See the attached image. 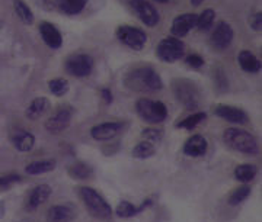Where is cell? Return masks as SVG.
<instances>
[{
  "instance_id": "cell-1",
  "label": "cell",
  "mask_w": 262,
  "mask_h": 222,
  "mask_svg": "<svg viewBox=\"0 0 262 222\" xmlns=\"http://www.w3.org/2000/svg\"><path fill=\"white\" fill-rule=\"evenodd\" d=\"M124 85L133 92H159L163 87L161 76L149 65L130 70L125 74Z\"/></svg>"
},
{
  "instance_id": "cell-2",
  "label": "cell",
  "mask_w": 262,
  "mask_h": 222,
  "mask_svg": "<svg viewBox=\"0 0 262 222\" xmlns=\"http://www.w3.org/2000/svg\"><path fill=\"white\" fill-rule=\"evenodd\" d=\"M223 141L227 147H230L233 151L255 156L258 153V141L250 132L245 129H237V128H229L223 134Z\"/></svg>"
},
{
  "instance_id": "cell-3",
  "label": "cell",
  "mask_w": 262,
  "mask_h": 222,
  "mask_svg": "<svg viewBox=\"0 0 262 222\" xmlns=\"http://www.w3.org/2000/svg\"><path fill=\"white\" fill-rule=\"evenodd\" d=\"M79 195L82 197L87 212L98 219H110L113 215L111 205L100 196L96 190H93L92 187H80Z\"/></svg>"
},
{
  "instance_id": "cell-4",
  "label": "cell",
  "mask_w": 262,
  "mask_h": 222,
  "mask_svg": "<svg viewBox=\"0 0 262 222\" xmlns=\"http://www.w3.org/2000/svg\"><path fill=\"white\" fill-rule=\"evenodd\" d=\"M172 90H174L175 98L178 99L187 109H197L200 106V89L194 82H191L188 79L174 80Z\"/></svg>"
},
{
  "instance_id": "cell-5",
  "label": "cell",
  "mask_w": 262,
  "mask_h": 222,
  "mask_svg": "<svg viewBox=\"0 0 262 222\" xmlns=\"http://www.w3.org/2000/svg\"><path fill=\"white\" fill-rule=\"evenodd\" d=\"M137 115L146 122L161 123L168 118V108L161 100H151L147 98L138 99L136 102Z\"/></svg>"
},
{
  "instance_id": "cell-6",
  "label": "cell",
  "mask_w": 262,
  "mask_h": 222,
  "mask_svg": "<svg viewBox=\"0 0 262 222\" xmlns=\"http://www.w3.org/2000/svg\"><path fill=\"white\" fill-rule=\"evenodd\" d=\"M185 54V44L179 38L169 37L158 44L156 55L163 62H175L181 60Z\"/></svg>"
},
{
  "instance_id": "cell-7",
  "label": "cell",
  "mask_w": 262,
  "mask_h": 222,
  "mask_svg": "<svg viewBox=\"0 0 262 222\" xmlns=\"http://www.w3.org/2000/svg\"><path fill=\"white\" fill-rule=\"evenodd\" d=\"M117 38L128 48L134 51H141L147 42V35L143 29L130 26V25H120L117 28Z\"/></svg>"
},
{
  "instance_id": "cell-8",
  "label": "cell",
  "mask_w": 262,
  "mask_h": 222,
  "mask_svg": "<svg viewBox=\"0 0 262 222\" xmlns=\"http://www.w3.org/2000/svg\"><path fill=\"white\" fill-rule=\"evenodd\" d=\"M95 61L87 54H75L66 60V71L75 77H87L93 70Z\"/></svg>"
},
{
  "instance_id": "cell-9",
  "label": "cell",
  "mask_w": 262,
  "mask_h": 222,
  "mask_svg": "<svg viewBox=\"0 0 262 222\" xmlns=\"http://www.w3.org/2000/svg\"><path fill=\"white\" fill-rule=\"evenodd\" d=\"M131 9L137 13L138 19L149 28L158 26L161 21V15L158 12V9L147 2V0H130Z\"/></svg>"
},
{
  "instance_id": "cell-10",
  "label": "cell",
  "mask_w": 262,
  "mask_h": 222,
  "mask_svg": "<svg viewBox=\"0 0 262 222\" xmlns=\"http://www.w3.org/2000/svg\"><path fill=\"white\" fill-rule=\"evenodd\" d=\"M233 37H235V31H233L232 25L227 24V22H219L216 25V28L213 29L210 42L216 49L223 51V49H227L230 47Z\"/></svg>"
},
{
  "instance_id": "cell-11",
  "label": "cell",
  "mask_w": 262,
  "mask_h": 222,
  "mask_svg": "<svg viewBox=\"0 0 262 222\" xmlns=\"http://www.w3.org/2000/svg\"><path fill=\"white\" fill-rule=\"evenodd\" d=\"M70 122H72V109L67 106H63L45 121L44 126L51 134H60L70 126Z\"/></svg>"
},
{
  "instance_id": "cell-12",
  "label": "cell",
  "mask_w": 262,
  "mask_h": 222,
  "mask_svg": "<svg viewBox=\"0 0 262 222\" xmlns=\"http://www.w3.org/2000/svg\"><path fill=\"white\" fill-rule=\"evenodd\" d=\"M38 31H39V35H41L42 41L45 42L47 47H50L51 49L62 48V32L57 29L56 25H53L51 22H41L38 25Z\"/></svg>"
},
{
  "instance_id": "cell-13",
  "label": "cell",
  "mask_w": 262,
  "mask_h": 222,
  "mask_svg": "<svg viewBox=\"0 0 262 222\" xmlns=\"http://www.w3.org/2000/svg\"><path fill=\"white\" fill-rule=\"evenodd\" d=\"M197 25V15L194 13H184L176 16L172 21V26H171V34L175 38L185 37L188 32L195 28Z\"/></svg>"
},
{
  "instance_id": "cell-14",
  "label": "cell",
  "mask_w": 262,
  "mask_h": 222,
  "mask_svg": "<svg viewBox=\"0 0 262 222\" xmlns=\"http://www.w3.org/2000/svg\"><path fill=\"white\" fill-rule=\"evenodd\" d=\"M51 193H53V190H51V187L48 185L35 186V187L29 192L28 197H26V209L29 210V212L38 209L41 205H44V203L48 200Z\"/></svg>"
},
{
  "instance_id": "cell-15",
  "label": "cell",
  "mask_w": 262,
  "mask_h": 222,
  "mask_svg": "<svg viewBox=\"0 0 262 222\" xmlns=\"http://www.w3.org/2000/svg\"><path fill=\"white\" fill-rule=\"evenodd\" d=\"M123 125L120 122H102L90 129V135L96 141H110L120 134Z\"/></svg>"
},
{
  "instance_id": "cell-16",
  "label": "cell",
  "mask_w": 262,
  "mask_h": 222,
  "mask_svg": "<svg viewBox=\"0 0 262 222\" xmlns=\"http://www.w3.org/2000/svg\"><path fill=\"white\" fill-rule=\"evenodd\" d=\"M214 113H216L219 118H222V119L227 121V122L237 123V125H243V123L248 122V115L242 111V109L235 108V106L219 105V106L216 108Z\"/></svg>"
},
{
  "instance_id": "cell-17",
  "label": "cell",
  "mask_w": 262,
  "mask_h": 222,
  "mask_svg": "<svg viewBox=\"0 0 262 222\" xmlns=\"http://www.w3.org/2000/svg\"><path fill=\"white\" fill-rule=\"evenodd\" d=\"M86 3L87 0H51V9L64 15H77L85 9Z\"/></svg>"
},
{
  "instance_id": "cell-18",
  "label": "cell",
  "mask_w": 262,
  "mask_h": 222,
  "mask_svg": "<svg viewBox=\"0 0 262 222\" xmlns=\"http://www.w3.org/2000/svg\"><path fill=\"white\" fill-rule=\"evenodd\" d=\"M207 148H208V144H207L205 138L200 134H195V135L189 136L185 141L184 153L189 157H201L205 154Z\"/></svg>"
},
{
  "instance_id": "cell-19",
  "label": "cell",
  "mask_w": 262,
  "mask_h": 222,
  "mask_svg": "<svg viewBox=\"0 0 262 222\" xmlns=\"http://www.w3.org/2000/svg\"><path fill=\"white\" fill-rule=\"evenodd\" d=\"M237 62L240 65V68L246 73H259L262 68L261 60H258L253 52H250L248 49H243L239 52L237 55Z\"/></svg>"
},
{
  "instance_id": "cell-20",
  "label": "cell",
  "mask_w": 262,
  "mask_h": 222,
  "mask_svg": "<svg viewBox=\"0 0 262 222\" xmlns=\"http://www.w3.org/2000/svg\"><path fill=\"white\" fill-rule=\"evenodd\" d=\"M50 100L47 98H35L26 108V118L31 119V121H35L38 118L44 116L47 113V111L50 109Z\"/></svg>"
},
{
  "instance_id": "cell-21",
  "label": "cell",
  "mask_w": 262,
  "mask_h": 222,
  "mask_svg": "<svg viewBox=\"0 0 262 222\" xmlns=\"http://www.w3.org/2000/svg\"><path fill=\"white\" fill-rule=\"evenodd\" d=\"M73 218H75V210L69 205H54L47 213L48 222H70Z\"/></svg>"
},
{
  "instance_id": "cell-22",
  "label": "cell",
  "mask_w": 262,
  "mask_h": 222,
  "mask_svg": "<svg viewBox=\"0 0 262 222\" xmlns=\"http://www.w3.org/2000/svg\"><path fill=\"white\" fill-rule=\"evenodd\" d=\"M151 197H147L146 200H144V203H141L140 206H136V205H133V203H130V202H127V200H123V202H120L118 203V206H117V215L120 216V218H131V216H134V215H137L138 212H141V210H144L147 206L151 205Z\"/></svg>"
},
{
  "instance_id": "cell-23",
  "label": "cell",
  "mask_w": 262,
  "mask_h": 222,
  "mask_svg": "<svg viewBox=\"0 0 262 222\" xmlns=\"http://www.w3.org/2000/svg\"><path fill=\"white\" fill-rule=\"evenodd\" d=\"M67 173L75 180H85V179H89L93 174V169L89 164H86V163L77 161V163H73L67 169Z\"/></svg>"
},
{
  "instance_id": "cell-24",
  "label": "cell",
  "mask_w": 262,
  "mask_h": 222,
  "mask_svg": "<svg viewBox=\"0 0 262 222\" xmlns=\"http://www.w3.org/2000/svg\"><path fill=\"white\" fill-rule=\"evenodd\" d=\"M35 144V136L32 135L31 132H26V131H19L16 135L13 136V145L18 151H29L32 150Z\"/></svg>"
},
{
  "instance_id": "cell-25",
  "label": "cell",
  "mask_w": 262,
  "mask_h": 222,
  "mask_svg": "<svg viewBox=\"0 0 262 222\" xmlns=\"http://www.w3.org/2000/svg\"><path fill=\"white\" fill-rule=\"evenodd\" d=\"M56 169V160H39L29 163L25 167L26 174L31 176H37V174H42V173H50Z\"/></svg>"
},
{
  "instance_id": "cell-26",
  "label": "cell",
  "mask_w": 262,
  "mask_h": 222,
  "mask_svg": "<svg viewBox=\"0 0 262 222\" xmlns=\"http://www.w3.org/2000/svg\"><path fill=\"white\" fill-rule=\"evenodd\" d=\"M258 173V169L252 164H240L235 169V179L242 182V183H248L250 180L255 179Z\"/></svg>"
},
{
  "instance_id": "cell-27",
  "label": "cell",
  "mask_w": 262,
  "mask_h": 222,
  "mask_svg": "<svg viewBox=\"0 0 262 222\" xmlns=\"http://www.w3.org/2000/svg\"><path fill=\"white\" fill-rule=\"evenodd\" d=\"M13 8L15 12L19 16V19L25 25L34 24V13L31 11V8L26 5L24 0H13Z\"/></svg>"
},
{
  "instance_id": "cell-28",
  "label": "cell",
  "mask_w": 262,
  "mask_h": 222,
  "mask_svg": "<svg viewBox=\"0 0 262 222\" xmlns=\"http://www.w3.org/2000/svg\"><path fill=\"white\" fill-rule=\"evenodd\" d=\"M156 153V147L153 144H150L147 141H141L138 142L136 147L133 148V157L134 159H138V160H146V159H150L153 157Z\"/></svg>"
},
{
  "instance_id": "cell-29",
  "label": "cell",
  "mask_w": 262,
  "mask_h": 222,
  "mask_svg": "<svg viewBox=\"0 0 262 222\" xmlns=\"http://www.w3.org/2000/svg\"><path fill=\"white\" fill-rule=\"evenodd\" d=\"M214 21H216V12L213 9H205V11H202L200 16H197L195 28H198V31L201 32H207L213 28Z\"/></svg>"
},
{
  "instance_id": "cell-30",
  "label": "cell",
  "mask_w": 262,
  "mask_h": 222,
  "mask_svg": "<svg viewBox=\"0 0 262 222\" xmlns=\"http://www.w3.org/2000/svg\"><path fill=\"white\" fill-rule=\"evenodd\" d=\"M48 89L54 96H64L69 92V82L66 79H53L48 82Z\"/></svg>"
},
{
  "instance_id": "cell-31",
  "label": "cell",
  "mask_w": 262,
  "mask_h": 222,
  "mask_svg": "<svg viewBox=\"0 0 262 222\" xmlns=\"http://www.w3.org/2000/svg\"><path fill=\"white\" fill-rule=\"evenodd\" d=\"M207 118V115L204 112H198V113H194V115H189L188 118L182 119L179 123H176L178 128H182V129H194L200 122H202L204 119Z\"/></svg>"
},
{
  "instance_id": "cell-32",
  "label": "cell",
  "mask_w": 262,
  "mask_h": 222,
  "mask_svg": "<svg viewBox=\"0 0 262 222\" xmlns=\"http://www.w3.org/2000/svg\"><path fill=\"white\" fill-rule=\"evenodd\" d=\"M250 192H252V189H250L249 186H240L239 189H236L230 197H229V203L232 205V206H236V205H240L242 202H245L248 197H249Z\"/></svg>"
},
{
  "instance_id": "cell-33",
  "label": "cell",
  "mask_w": 262,
  "mask_h": 222,
  "mask_svg": "<svg viewBox=\"0 0 262 222\" xmlns=\"http://www.w3.org/2000/svg\"><path fill=\"white\" fill-rule=\"evenodd\" d=\"M141 136L150 142V144H158V142H161L163 138V131L161 128H146L143 132H141Z\"/></svg>"
},
{
  "instance_id": "cell-34",
  "label": "cell",
  "mask_w": 262,
  "mask_h": 222,
  "mask_svg": "<svg viewBox=\"0 0 262 222\" xmlns=\"http://www.w3.org/2000/svg\"><path fill=\"white\" fill-rule=\"evenodd\" d=\"M21 177L18 174H6V176H2L0 177V192H5V190H9L16 182H19Z\"/></svg>"
},
{
  "instance_id": "cell-35",
  "label": "cell",
  "mask_w": 262,
  "mask_h": 222,
  "mask_svg": "<svg viewBox=\"0 0 262 222\" xmlns=\"http://www.w3.org/2000/svg\"><path fill=\"white\" fill-rule=\"evenodd\" d=\"M185 62L192 68H200V67L204 65V58L201 55H198V54H191V55H188L187 58H185Z\"/></svg>"
},
{
  "instance_id": "cell-36",
  "label": "cell",
  "mask_w": 262,
  "mask_h": 222,
  "mask_svg": "<svg viewBox=\"0 0 262 222\" xmlns=\"http://www.w3.org/2000/svg\"><path fill=\"white\" fill-rule=\"evenodd\" d=\"M250 26L253 31H261L262 28V12H256L250 18Z\"/></svg>"
},
{
  "instance_id": "cell-37",
  "label": "cell",
  "mask_w": 262,
  "mask_h": 222,
  "mask_svg": "<svg viewBox=\"0 0 262 222\" xmlns=\"http://www.w3.org/2000/svg\"><path fill=\"white\" fill-rule=\"evenodd\" d=\"M100 93H102V98H103V100L107 103H111L113 102V95H111V90L110 89H102Z\"/></svg>"
},
{
  "instance_id": "cell-38",
  "label": "cell",
  "mask_w": 262,
  "mask_h": 222,
  "mask_svg": "<svg viewBox=\"0 0 262 222\" xmlns=\"http://www.w3.org/2000/svg\"><path fill=\"white\" fill-rule=\"evenodd\" d=\"M5 213H6V206H5V202H2V200H0V219L5 216Z\"/></svg>"
},
{
  "instance_id": "cell-39",
  "label": "cell",
  "mask_w": 262,
  "mask_h": 222,
  "mask_svg": "<svg viewBox=\"0 0 262 222\" xmlns=\"http://www.w3.org/2000/svg\"><path fill=\"white\" fill-rule=\"evenodd\" d=\"M189 2H191V5H192L194 8H198L204 0H189Z\"/></svg>"
},
{
  "instance_id": "cell-40",
  "label": "cell",
  "mask_w": 262,
  "mask_h": 222,
  "mask_svg": "<svg viewBox=\"0 0 262 222\" xmlns=\"http://www.w3.org/2000/svg\"><path fill=\"white\" fill-rule=\"evenodd\" d=\"M153 2H158V3H168L169 0H153Z\"/></svg>"
},
{
  "instance_id": "cell-41",
  "label": "cell",
  "mask_w": 262,
  "mask_h": 222,
  "mask_svg": "<svg viewBox=\"0 0 262 222\" xmlns=\"http://www.w3.org/2000/svg\"><path fill=\"white\" fill-rule=\"evenodd\" d=\"M2 28H3V22L0 21V29H2Z\"/></svg>"
}]
</instances>
